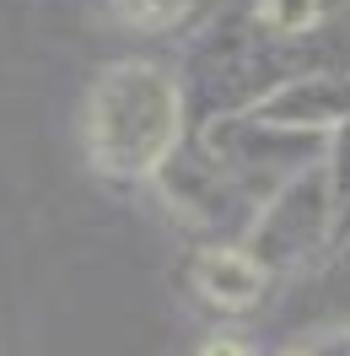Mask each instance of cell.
<instances>
[{
  "mask_svg": "<svg viewBox=\"0 0 350 356\" xmlns=\"http://www.w3.org/2000/svg\"><path fill=\"white\" fill-rule=\"evenodd\" d=\"M183 140V87L151 60H113L87 92V156L97 173L140 184Z\"/></svg>",
  "mask_w": 350,
  "mask_h": 356,
  "instance_id": "1",
  "label": "cell"
},
{
  "mask_svg": "<svg viewBox=\"0 0 350 356\" xmlns=\"http://www.w3.org/2000/svg\"><path fill=\"white\" fill-rule=\"evenodd\" d=\"M242 248L259 259L269 275L291 265H307L328 248V189H324V168L318 156L302 162L297 173H285L269 200L259 205V216L248 222Z\"/></svg>",
  "mask_w": 350,
  "mask_h": 356,
  "instance_id": "2",
  "label": "cell"
},
{
  "mask_svg": "<svg viewBox=\"0 0 350 356\" xmlns=\"http://www.w3.org/2000/svg\"><path fill=\"white\" fill-rule=\"evenodd\" d=\"M242 113L269 124V130L324 140L334 124L350 119V76H297V81H281V87L259 92Z\"/></svg>",
  "mask_w": 350,
  "mask_h": 356,
  "instance_id": "3",
  "label": "cell"
},
{
  "mask_svg": "<svg viewBox=\"0 0 350 356\" xmlns=\"http://www.w3.org/2000/svg\"><path fill=\"white\" fill-rule=\"evenodd\" d=\"M189 275H194V291L221 313H248L269 286V270L248 248H199Z\"/></svg>",
  "mask_w": 350,
  "mask_h": 356,
  "instance_id": "4",
  "label": "cell"
},
{
  "mask_svg": "<svg viewBox=\"0 0 350 356\" xmlns=\"http://www.w3.org/2000/svg\"><path fill=\"white\" fill-rule=\"evenodd\" d=\"M318 168H324V189H328V248L324 254H340V248H350V119L324 135Z\"/></svg>",
  "mask_w": 350,
  "mask_h": 356,
  "instance_id": "5",
  "label": "cell"
},
{
  "mask_svg": "<svg viewBox=\"0 0 350 356\" xmlns=\"http://www.w3.org/2000/svg\"><path fill=\"white\" fill-rule=\"evenodd\" d=\"M253 17L281 38H302L328 17V6L324 0H253Z\"/></svg>",
  "mask_w": 350,
  "mask_h": 356,
  "instance_id": "6",
  "label": "cell"
},
{
  "mask_svg": "<svg viewBox=\"0 0 350 356\" xmlns=\"http://www.w3.org/2000/svg\"><path fill=\"white\" fill-rule=\"evenodd\" d=\"M108 6L140 33H167V27H178L194 11V0H108Z\"/></svg>",
  "mask_w": 350,
  "mask_h": 356,
  "instance_id": "7",
  "label": "cell"
},
{
  "mask_svg": "<svg viewBox=\"0 0 350 356\" xmlns=\"http://www.w3.org/2000/svg\"><path fill=\"white\" fill-rule=\"evenodd\" d=\"M297 356H350V330H328V334H318L307 351H297Z\"/></svg>",
  "mask_w": 350,
  "mask_h": 356,
  "instance_id": "8",
  "label": "cell"
},
{
  "mask_svg": "<svg viewBox=\"0 0 350 356\" xmlns=\"http://www.w3.org/2000/svg\"><path fill=\"white\" fill-rule=\"evenodd\" d=\"M199 356H248V346H242V340L216 334V340H205V346H199Z\"/></svg>",
  "mask_w": 350,
  "mask_h": 356,
  "instance_id": "9",
  "label": "cell"
},
{
  "mask_svg": "<svg viewBox=\"0 0 350 356\" xmlns=\"http://www.w3.org/2000/svg\"><path fill=\"white\" fill-rule=\"evenodd\" d=\"M324 6H328V11H340V6H345V0H324Z\"/></svg>",
  "mask_w": 350,
  "mask_h": 356,
  "instance_id": "10",
  "label": "cell"
}]
</instances>
